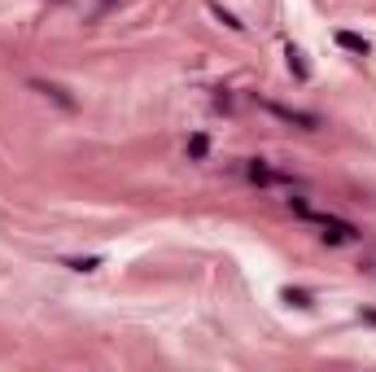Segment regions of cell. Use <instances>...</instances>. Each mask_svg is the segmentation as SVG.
<instances>
[{"instance_id": "1", "label": "cell", "mask_w": 376, "mask_h": 372, "mask_svg": "<svg viewBox=\"0 0 376 372\" xmlns=\"http://www.w3.org/2000/svg\"><path fill=\"white\" fill-rule=\"evenodd\" d=\"M289 206H293V215L302 219V223H311V228H324V241H359V228L350 219H337V215H319V210H311L302 197H289Z\"/></svg>"}, {"instance_id": "2", "label": "cell", "mask_w": 376, "mask_h": 372, "mask_svg": "<svg viewBox=\"0 0 376 372\" xmlns=\"http://www.w3.org/2000/svg\"><path fill=\"white\" fill-rule=\"evenodd\" d=\"M245 180H249V184H263V188H275V184H285V188H302V180L285 176V171H271L263 158H249V162H245Z\"/></svg>"}, {"instance_id": "3", "label": "cell", "mask_w": 376, "mask_h": 372, "mask_svg": "<svg viewBox=\"0 0 376 372\" xmlns=\"http://www.w3.org/2000/svg\"><path fill=\"white\" fill-rule=\"evenodd\" d=\"M267 110H271L275 118L293 123V128H307V132H315V128H319V114H302V110H289V106H275V101H267Z\"/></svg>"}, {"instance_id": "4", "label": "cell", "mask_w": 376, "mask_h": 372, "mask_svg": "<svg viewBox=\"0 0 376 372\" xmlns=\"http://www.w3.org/2000/svg\"><path fill=\"white\" fill-rule=\"evenodd\" d=\"M31 88H35L40 96H48V101H57L62 110H74V96H70L66 88H57V84H48V79H31Z\"/></svg>"}, {"instance_id": "5", "label": "cell", "mask_w": 376, "mask_h": 372, "mask_svg": "<svg viewBox=\"0 0 376 372\" xmlns=\"http://www.w3.org/2000/svg\"><path fill=\"white\" fill-rule=\"evenodd\" d=\"M184 154H188V162H206V154H210V136H206V132H193L188 145H184Z\"/></svg>"}, {"instance_id": "6", "label": "cell", "mask_w": 376, "mask_h": 372, "mask_svg": "<svg viewBox=\"0 0 376 372\" xmlns=\"http://www.w3.org/2000/svg\"><path fill=\"white\" fill-rule=\"evenodd\" d=\"M337 44L346 48V53H355V57H368L372 53V44L363 35H355V31H337Z\"/></svg>"}, {"instance_id": "7", "label": "cell", "mask_w": 376, "mask_h": 372, "mask_svg": "<svg viewBox=\"0 0 376 372\" xmlns=\"http://www.w3.org/2000/svg\"><path fill=\"white\" fill-rule=\"evenodd\" d=\"M285 57H289V70L307 84V79H311V66L302 62V48H297V44H285Z\"/></svg>"}, {"instance_id": "8", "label": "cell", "mask_w": 376, "mask_h": 372, "mask_svg": "<svg viewBox=\"0 0 376 372\" xmlns=\"http://www.w3.org/2000/svg\"><path fill=\"white\" fill-rule=\"evenodd\" d=\"M280 303H289V307H297V311H311L315 298H311L307 289H280Z\"/></svg>"}, {"instance_id": "9", "label": "cell", "mask_w": 376, "mask_h": 372, "mask_svg": "<svg viewBox=\"0 0 376 372\" xmlns=\"http://www.w3.org/2000/svg\"><path fill=\"white\" fill-rule=\"evenodd\" d=\"M210 13H215V18H219V22H223V27H228V31H237V35L245 31V22H241L237 13H228V9H223V5H215V0H210Z\"/></svg>"}, {"instance_id": "10", "label": "cell", "mask_w": 376, "mask_h": 372, "mask_svg": "<svg viewBox=\"0 0 376 372\" xmlns=\"http://www.w3.org/2000/svg\"><path fill=\"white\" fill-rule=\"evenodd\" d=\"M62 263H66L70 271H96V267H101V259H96V254H92V259H62Z\"/></svg>"}, {"instance_id": "11", "label": "cell", "mask_w": 376, "mask_h": 372, "mask_svg": "<svg viewBox=\"0 0 376 372\" xmlns=\"http://www.w3.org/2000/svg\"><path fill=\"white\" fill-rule=\"evenodd\" d=\"M114 5H123V0H96V9H92V22H101V18H106Z\"/></svg>"}]
</instances>
